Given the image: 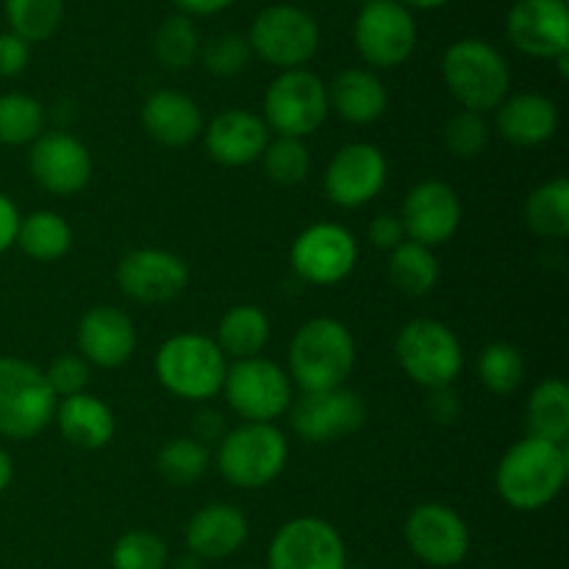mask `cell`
Returning <instances> with one entry per match:
<instances>
[{"label": "cell", "mask_w": 569, "mask_h": 569, "mask_svg": "<svg viewBox=\"0 0 569 569\" xmlns=\"http://www.w3.org/2000/svg\"><path fill=\"white\" fill-rule=\"evenodd\" d=\"M489 133L492 131H489V122L483 120V114L461 109L459 114L450 117L448 128H445V144L456 159H476L487 150Z\"/></svg>", "instance_id": "60d3db41"}, {"label": "cell", "mask_w": 569, "mask_h": 569, "mask_svg": "<svg viewBox=\"0 0 569 569\" xmlns=\"http://www.w3.org/2000/svg\"><path fill=\"white\" fill-rule=\"evenodd\" d=\"M170 553L153 531H128L111 548V569H167Z\"/></svg>", "instance_id": "f35d334b"}, {"label": "cell", "mask_w": 569, "mask_h": 569, "mask_svg": "<svg viewBox=\"0 0 569 569\" xmlns=\"http://www.w3.org/2000/svg\"><path fill=\"white\" fill-rule=\"evenodd\" d=\"M526 222L545 239L569 237V181L565 176L545 181L526 200Z\"/></svg>", "instance_id": "1f68e13d"}, {"label": "cell", "mask_w": 569, "mask_h": 569, "mask_svg": "<svg viewBox=\"0 0 569 569\" xmlns=\"http://www.w3.org/2000/svg\"><path fill=\"white\" fill-rule=\"evenodd\" d=\"M206 153L222 167H248L261 159L270 128L256 111L250 109H226L203 126Z\"/></svg>", "instance_id": "7402d4cb"}, {"label": "cell", "mask_w": 569, "mask_h": 569, "mask_svg": "<svg viewBox=\"0 0 569 569\" xmlns=\"http://www.w3.org/2000/svg\"><path fill=\"white\" fill-rule=\"evenodd\" d=\"M331 109H328V87L320 76L300 67V70H283L272 78L264 94V117L270 131L278 137L306 139L322 128Z\"/></svg>", "instance_id": "9c48e42d"}, {"label": "cell", "mask_w": 569, "mask_h": 569, "mask_svg": "<svg viewBox=\"0 0 569 569\" xmlns=\"http://www.w3.org/2000/svg\"><path fill=\"white\" fill-rule=\"evenodd\" d=\"M17 248L33 261H56L70 250L72 228L56 211H33L20 217L17 228Z\"/></svg>", "instance_id": "f546056e"}, {"label": "cell", "mask_w": 569, "mask_h": 569, "mask_svg": "<svg viewBox=\"0 0 569 569\" xmlns=\"http://www.w3.org/2000/svg\"><path fill=\"white\" fill-rule=\"evenodd\" d=\"M506 33L531 59H559L569 53L567 0H515L506 17Z\"/></svg>", "instance_id": "d6986e66"}, {"label": "cell", "mask_w": 569, "mask_h": 569, "mask_svg": "<svg viewBox=\"0 0 569 569\" xmlns=\"http://www.w3.org/2000/svg\"><path fill=\"white\" fill-rule=\"evenodd\" d=\"M559 106L539 92H520L506 98L495 109V128L506 142L517 148H537L559 131Z\"/></svg>", "instance_id": "cb8c5ba5"}, {"label": "cell", "mask_w": 569, "mask_h": 569, "mask_svg": "<svg viewBox=\"0 0 569 569\" xmlns=\"http://www.w3.org/2000/svg\"><path fill=\"white\" fill-rule=\"evenodd\" d=\"M387 172L389 164L381 148L370 142H350L328 161L322 187L328 200L339 209H361L387 187Z\"/></svg>", "instance_id": "9a60e30c"}, {"label": "cell", "mask_w": 569, "mask_h": 569, "mask_svg": "<svg viewBox=\"0 0 569 569\" xmlns=\"http://www.w3.org/2000/svg\"><path fill=\"white\" fill-rule=\"evenodd\" d=\"M59 398L37 365L0 356V437L26 442L53 422Z\"/></svg>", "instance_id": "8992f818"}, {"label": "cell", "mask_w": 569, "mask_h": 569, "mask_svg": "<svg viewBox=\"0 0 569 569\" xmlns=\"http://www.w3.org/2000/svg\"><path fill=\"white\" fill-rule=\"evenodd\" d=\"M367 237H370V242L376 244L378 250L392 253L398 244L406 242L403 222H400L398 214H378L376 220L370 222V228H367Z\"/></svg>", "instance_id": "ee69618b"}, {"label": "cell", "mask_w": 569, "mask_h": 569, "mask_svg": "<svg viewBox=\"0 0 569 569\" xmlns=\"http://www.w3.org/2000/svg\"><path fill=\"white\" fill-rule=\"evenodd\" d=\"M253 56L278 70H300L320 50V26L295 3H272L253 17L248 31Z\"/></svg>", "instance_id": "ba28073f"}, {"label": "cell", "mask_w": 569, "mask_h": 569, "mask_svg": "<svg viewBox=\"0 0 569 569\" xmlns=\"http://www.w3.org/2000/svg\"><path fill=\"white\" fill-rule=\"evenodd\" d=\"M44 133V106L22 92L0 94V144H31Z\"/></svg>", "instance_id": "d590c367"}, {"label": "cell", "mask_w": 569, "mask_h": 569, "mask_svg": "<svg viewBox=\"0 0 569 569\" xmlns=\"http://www.w3.org/2000/svg\"><path fill=\"white\" fill-rule=\"evenodd\" d=\"M569 456L565 445L526 437L506 450L495 472L503 503L517 511H539L553 503L567 483Z\"/></svg>", "instance_id": "6da1fadb"}, {"label": "cell", "mask_w": 569, "mask_h": 569, "mask_svg": "<svg viewBox=\"0 0 569 569\" xmlns=\"http://www.w3.org/2000/svg\"><path fill=\"white\" fill-rule=\"evenodd\" d=\"M11 481H14V461H11L9 450L0 448V495L11 487Z\"/></svg>", "instance_id": "681fc988"}, {"label": "cell", "mask_w": 569, "mask_h": 569, "mask_svg": "<svg viewBox=\"0 0 569 569\" xmlns=\"http://www.w3.org/2000/svg\"><path fill=\"white\" fill-rule=\"evenodd\" d=\"M228 359L214 337L183 331L161 342L156 353V378L170 395L192 403H206L222 392Z\"/></svg>", "instance_id": "277c9868"}, {"label": "cell", "mask_w": 569, "mask_h": 569, "mask_svg": "<svg viewBox=\"0 0 569 569\" xmlns=\"http://www.w3.org/2000/svg\"><path fill=\"white\" fill-rule=\"evenodd\" d=\"M395 356H398L400 370L431 392L453 387L465 367L459 337L445 322L428 320V317L411 320L400 328L395 339Z\"/></svg>", "instance_id": "52a82bcc"}, {"label": "cell", "mask_w": 569, "mask_h": 569, "mask_svg": "<svg viewBox=\"0 0 569 569\" xmlns=\"http://www.w3.org/2000/svg\"><path fill=\"white\" fill-rule=\"evenodd\" d=\"M528 437L565 445L569 437V387L561 378H548L528 398Z\"/></svg>", "instance_id": "f1b7e54d"}, {"label": "cell", "mask_w": 569, "mask_h": 569, "mask_svg": "<svg viewBox=\"0 0 569 569\" xmlns=\"http://www.w3.org/2000/svg\"><path fill=\"white\" fill-rule=\"evenodd\" d=\"M406 545L428 567H459L470 553V528L465 517L445 503H422L406 517Z\"/></svg>", "instance_id": "5bb4252c"}, {"label": "cell", "mask_w": 569, "mask_h": 569, "mask_svg": "<svg viewBox=\"0 0 569 569\" xmlns=\"http://www.w3.org/2000/svg\"><path fill=\"white\" fill-rule=\"evenodd\" d=\"M417 20L395 0H365L353 22V42L361 59L376 70L406 64L417 48Z\"/></svg>", "instance_id": "30bf717a"}, {"label": "cell", "mask_w": 569, "mask_h": 569, "mask_svg": "<svg viewBox=\"0 0 569 569\" xmlns=\"http://www.w3.org/2000/svg\"><path fill=\"white\" fill-rule=\"evenodd\" d=\"M387 270L395 289L409 298H426L439 281V261L433 250L426 244L409 242V239L389 253Z\"/></svg>", "instance_id": "4dcf8cb0"}, {"label": "cell", "mask_w": 569, "mask_h": 569, "mask_svg": "<svg viewBox=\"0 0 569 569\" xmlns=\"http://www.w3.org/2000/svg\"><path fill=\"white\" fill-rule=\"evenodd\" d=\"M356 365V339L333 317H315L289 342V381L306 392L345 387Z\"/></svg>", "instance_id": "7a4b0ae2"}, {"label": "cell", "mask_w": 569, "mask_h": 569, "mask_svg": "<svg viewBox=\"0 0 569 569\" xmlns=\"http://www.w3.org/2000/svg\"><path fill=\"white\" fill-rule=\"evenodd\" d=\"M270 317L259 306L242 303L222 315L214 342L226 359L228 356L233 361L256 359L267 348V342H270Z\"/></svg>", "instance_id": "83f0119b"}, {"label": "cell", "mask_w": 569, "mask_h": 569, "mask_svg": "<svg viewBox=\"0 0 569 569\" xmlns=\"http://www.w3.org/2000/svg\"><path fill=\"white\" fill-rule=\"evenodd\" d=\"M142 126L164 148H187L203 133V111L189 94L159 89L144 100Z\"/></svg>", "instance_id": "d4e9b609"}, {"label": "cell", "mask_w": 569, "mask_h": 569, "mask_svg": "<svg viewBox=\"0 0 569 569\" xmlns=\"http://www.w3.org/2000/svg\"><path fill=\"white\" fill-rule=\"evenodd\" d=\"M248 517L231 503H209L187 522V550L200 561H222L248 542Z\"/></svg>", "instance_id": "603a6c76"}, {"label": "cell", "mask_w": 569, "mask_h": 569, "mask_svg": "<svg viewBox=\"0 0 569 569\" xmlns=\"http://www.w3.org/2000/svg\"><path fill=\"white\" fill-rule=\"evenodd\" d=\"M28 170L44 192L70 198L87 189L92 178V156L87 144L72 133L44 131L28 150Z\"/></svg>", "instance_id": "ac0fdd59"}, {"label": "cell", "mask_w": 569, "mask_h": 569, "mask_svg": "<svg viewBox=\"0 0 569 569\" xmlns=\"http://www.w3.org/2000/svg\"><path fill=\"white\" fill-rule=\"evenodd\" d=\"M9 31L31 42H44L64 20V0H3Z\"/></svg>", "instance_id": "836d02e7"}, {"label": "cell", "mask_w": 569, "mask_h": 569, "mask_svg": "<svg viewBox=\"0 0 569 569\" xmlns=\"http://www.w3.org/2000/svg\"><path fill=\"white\" fill-rule=\"evenodd\" d=\"M242 569H256V567H242Z\"/></svg>", "instance_id": "f5cc1de1"}, {"label": "cell", "mask_w": 569, "mask_h": 569, "mask_svg": "<svg viewBox=\"0 0 569 569\" xmlns=\"http://www.w3.org/2000/svg\"><path fill=\"white\" fill-rule=\"evenodd\" d=\"M389 92L381 78L367 67H348L337 72L328 87V109L337 111L345 122L367 126L387 111Z\"/></svg>", "instance_id": "484cf974"}, {"label": "cell", "mask_w": 569, "mask_h": 569, "mask_svg": "<svg viewBox=\"0 0 569 569\" xmlns=\"http://www.w3.org/2000/svg\"><path fill=\"white\" fill-rule=\"evenodd\" d=\"M44 378H48L56 398H72L78 392H87L89 365L78 353H64L50 361V367L44 370Z\"/></svg>", "instance_id": "b9f144b4"}, {"label": "cell", "mask_w": 569, "mask_h": 569, "mask_svg": "<svg viewBox=\"0 0 569 569\" xmlns=\"http://www.w3.org/2000/svg\"><path fill=\"white\" fill-rule=\"evenodd\" d=\"M28 61H31V44L11 31L0 33V78L20 76Z\"/></svg>", "instance_id": "7bdbcfd3"}, {"label": "cell", "mask_w": 569, "mask_h": 569, "mask_svg": "<svg viewBox=\"0 0 569 569\" xmlns=\"http://www.w3.org/2000/svg\"><path fill=\"white\" fill-rule=\"evenodd\" d=\"M172 567H176V569H203V561H200L198 556L187 553V556H181V559H178Z\"/></svg>", "instance_id": "816d5d0a"}, {"label": "cell", "mask_w": 569, "mask_h": 569, "mask_svg": "<svg viewBox=\"0 0 569 569\" xmlns=\"http://www.w3.org/2000/svg\"><path fill=\"white\" fill-rule=\"evenodd\" d=\"M267 569H348V553L331 522L320 517H298L272 537Z\"/></svg>", "instance_id": "4fadbf2b"}, {"label": "cell", "mask_w": 569, "mask_h": 569, "mask_svg": "<svg viewBox=\"0 0 569 569\" xmlns=\"http://www.w3.org/2000/svg\"><path fill=\"white\" fill-rule=\"evenodd\" d=\"M211 453L194 437H176L161 445L156 456V470L170 487H192L209 472Z\"/></svg>", "instance_id": "d6a6232c"}, {"label": "cell", "mask_w": 569, "mask_h": 569, "mask_svg": "<svg viewBox=\"0 0 569 569\" xmlns=\"http://www.w3.org/2000/svg\"><path fill=\"white\" fill-rule=\"evenodd\" d=\"M222 392L244 422H276L292 406L289 376L276 361L261 356L228 365Z\"/></svg>", "instance_id": "8fae6325"}, {"label": "cell", "mask_w": 569, "mask_h": 569, "mask_svg": "<svg viewBox=\"0 0 569 569\" xmlns=\"http://www.w3.org/2000/svg\"><path fill=\"white\" fill-rule=\"evenodd\" d=\"M289 459V442L276 422H244L217 442V470L231 487L261 489L276 481Z\"/></svg>", "instance_id": "5b68a950"}, {"label": "cell", "mask_w": 569, "mask_h": 569, "mask_svg": "<svg viewBox=\"0 0 569 569\" xmlns=\"http://www.w3.org/2000/svg\"><path fill=\"white\" fill-rule=\"evenodd\" d=\"M367 420V403L353 389H328V392H306L292 406L289 426L303 442L326 445L350 437Z\"/></svg>", "instance_id": "2e32d148"}, {"label": "cell", "mask_w": 569, "mask_h": 569, "mask_svg": "<svg viewBox=\"0 0 569 569\" xmlns=\"http://www.w3.org/2000/svg\"><path fill=\"white\" fill-rule=\"evenodd\" d=\"M78 356L87 365L114 370L126 365L137 350V328L133 320L117 306H94L78 322Z\"/></svg>", "instance_id": "44dd1931"}, {"label": "cell", "mask_w": 569, "mask_h": 569, "mask_svg": "<svg viewBox=\"0 0 569 569\" xmlns=\"http://www.w3.org/2000/svg\"><path fill=\"white\" fill-rule=\"evenodd\" d=\"M292 270L315 287H337L359 261V242L339 222H315L298 233L289 250Z\"/></svg>", "instance_id": "7c38bea8"}, {"label": "cell", "mask_w": 569, "mask_h": 569, "mask_svg": "<svg viewBox=\"0 0 569 569\" xmlns=\"http://www.w3.org/2000/svg\"><path fill=\"white\" fill-rule=\"evenodd\" d=\"M56 422L59 431L72 448L100 450L114 437V415L100 398L89 392H78L72 398H61L56 406Z\"/></svg>", "instance_id": "4316f807"}, {"label": "cell", "mask_w": 569, "mask_h": 569, "mask_svg": "<svg viewBox=\"0 0 569 569\" xmlns=\"http://www.w3.org/2000/svg\"><path fill=\"white\" fill-rule=\"evenodd\" d=\"M400 222L409 242L437 248L453 239L461 226V200L450 183L422 181L403 198Z\"/></svg>", "instance_id": "ffe728a7"}, {"label": "cell", "mask_w": 569, "mask_h": 569, "mask_svg": "<svg viewBox=\"0 0 569 569\" xmlns=\"http://www.w3.org/2000/svg\"><path fill=\"white\" fill-rule=\"evenodd\" d=\"M153 48L156 59L164 70H187L200 59L203 42H200V31L192 17L176 14L161 22L159 31H156Z\"/></svg>", "instance_id": "e575fe53"}, {"label": "cell", "mask_w": 569, "mask_h": 569, "mask_svg": "<svg viewBox=\"0 0 569 569\" xmlns=\"http://www.w3.org/2000/svg\"><path fill=\"white\" fill-rule=\"evenodd\" d=\"M117 287L137 303H170L189 287V267L170 250L139 248L122 256L117 264Z\"/></svg>", "instance_id": "e0dca14e"}, {"label": "cell", "mask_w": 569, "mask_h": 569, "mask_svg": "<svg viewBox=\"0 0 569 569\" xmlns=\"http://www.w3.org/2000/svg\"><path fill=\"white\" fill-rule=\"evenodd\" d=\"M526 378V359L509 342H492L478 356V381L495 395H511Z\"/></svg>", "instance_id": "8d00e7d4"}, {"label": "cell", "mask_w": 569, "mask_h": 569, "mask_svg": "<svg viewBox=\"0 0 569 569\" xmlns=\"http://www.w3.org/2000/svg\"><path fill=\"white\" fill-rule=\"evenodd\" d=\"M395 3L406 6V9H420V11H431V9H442V6H448L450 0H395Z\"/></svg>", "instance_id": "f907efd6"}, {"label": "cell", "mask_w": 569, "mask_h": 569, "mask_svg": "<svg viewBox=\"0 0 569 569\" xmlns=\"http://www.w3.org/2000/svg\"><path fill=\"white\" fill-rule=\"evenodd\" d=\"M264 176L278 187H298L311 172V153L303 139L278 137L270 139L261 153Z\"/></svg>", "instance_id": "74e56055"}, {"label": "cell", "mask_w": 569, "mask_h": 569, "mask_svg": "<svg viewBox=\"0 0 569 569\" xmlns=\"http://www.w3.org/2000/svg\"><path fill=\"white\" fill-rule=\"evenodd\" d=\"M442 78L448 92L465 111H495L511 89V67L487 39L467 37L450 44L442 56Z\"/></svg>", "instance_id": "3957f363"}, {"label": "cell", "mask_w": 569, "mask_h": 569, "mask_svg": "<svg viewBox=\"0 0 569 569\" xmlns=\"http://www.w3.org/2000/svg\"><path fill=\"white\" fill-rule=\"evenodd\" d=\"M348 569H350V567H348Z\"/></svg>", "instance_id": "db71d44e"}, {"label": "cell", "mask_w": 569, "mask_h": 569, "mask_svg": "<svg viewBox=\"0 0 569 569\" xmlns=\"http://www.w3.org/2000/svg\"><path fill=\"white\" fill-rule=\"evenodd\" d=\"M187 17H209L231 9L237 0H172Z\"/></svg>", "instance_id": "7dc6e473"}, {"label": "cell", "mask_w": 569, "mask_h": 569, "mask_svg": "<svg viewBox=\"0 0 569 569\" xmlns=\"http://www.w3.org/2000/svg\"><path fill=\"white\" fill-rule=\"evenodd\" d=\"M17 228H20V211H17L14 200L0 192V253L14 248Z\"/></svg>", "instance_id": "f6af8a7d"}, {"label": "cell", "mask_w": 569, "mask_h": 569, "mask_svg": "<svg viewBox=\"0 0 569 569\" xmlns=\"http://www.w3.org/2000/svg\"><path fill=\"white\" fill-rule=\"evenodd\" d=\"M200 59H203V67L211 76L231 78L248 70L250 59H253V50H250L248 37L228 31L209 39V42L200 48Z\"/></svg>", "instance_id": "ab89813d"}, {"label": "cell", "mask_w": 569, "mask_h": 569, "mask_svg": "<svg viewBox=\"0 0 569 569\" xmlns=\"http://www.w3.org/2000/svg\"><path fill=\"white\" fill-rule=\"evenodd\" d=\"M226 437V417L220 411H200L194 420V439L209 448V442H220Z\"/></svg>", "instance_id": "bcb514c9"}, {"label": "cell", "mask_w": 569, "mask_h": 569, "mask_svg": "<svg viewBox=\"0 0 569 569\" xmlns=\"http://www.w3.org/2000/svg\"><path fill=\"white\" fill-rule=\"evenodd\" d=\"M448 389H437L433 392V400H431V411L433 417H437L439 422H450L456 417V411H459V406L453 403V400H448Z\"/></svg>", "instance_id": "c3c4849f"}]
</instances>
